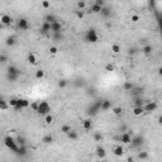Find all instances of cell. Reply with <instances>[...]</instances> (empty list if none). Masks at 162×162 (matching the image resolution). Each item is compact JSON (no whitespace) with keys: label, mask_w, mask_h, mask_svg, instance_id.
Returning <instances> with one entry per match:
<instances>
[{"label":"cell","mask_w":162,"mask_h":162,"mask_svg":"<svg viewBox=\"0 0 162 162\" xmlns=\"http://www.w3.org/2000/svg\"><path fill=\"white\" fill-rule=\"evenodd\" d=\"M20 76V71L18 67H15L13 65L8 66V70H6V80L10 81V82H15Z\"/></svg>","instance_id":"cell-1"},{"label":"cell","mask_w":162,"mask_h":162,"mask_svg":"<svg viewBox=\"0 0 162 162\" xmlns=\"http://www.w3.org/2000/svg\"><path fill=\"white\" fill-rule=\"evenodd\" d=\"M4 144L9 148L10 151H13V152H16L18 148H19V144L16 143V141H15L13 137H10V135H6V137L4 138Z\"/></svg>","instance_id":"cell-2"},{"label":"cell","mask_w":162,"mask_h":162,"mask_svg":"<svg viewBox=\"0 0 162 162\" xmlns=\"http://www.w3.org/2000/svg\"><path fill=\"white\" fill-rule=\"evenodd\" d=\"M49 112H51V106H49V104L47 103V101H39V104H38V109H37V113H38L39 115H47V114H49Z\"/></svg>","instance_id":"cell-3"},{"label":"cell","mask_w":162,"mask_h":162,"mask_svg":"<svg viewBox=\"0 0 162 162\" xmlns=\"http://www.w3.org/2000/svg\"><path fill=\"white\" fill-rule=\"evenodd\" d=\"M98 39H99V37H98V33H96L95 29H89L86 32V34H85V41L86 42H89V43H96Z\"/></svg>","instance_id":"cell-4"},{"label":"cell","mask_w":162,"mask_h":162,"mask_svg":"<svg viewBox=\"0 0 162 162\" xmlns=\"http://www.w3.org/2000/svg\"><path fill=\"white\" fill-rule=\"evenodd\" d=\"M100 106H101V100H98V101L92 103V104H91V106L89 108L88 114H89V115H91V117L96 115V114L100 112Z\"/></svg>","instance_id":"cell-5"},{"label":"cell","mask_w":162,"mask_h":162,"mask_svg":"<svg viewBox=\"0 0 162 162\" xmlns=\"http://www.w3.org/2000/svg\"><path fill=\"white\" fill-rule=\"evenodd\" d=\"M131 144L133 148H139L143 144V137L142 135H134L131 139Z\"/></svg>","instance_id":"cell-6"},{"label":"cell","mask_w":162,"mask_h":162,"mask_svg":"<svg viewBox=\"0 0 162 162\" xmlns=\"http://www.w3.org/2000/svg\"><path fill=\"white\" fill-rule=\"evenodd\" d=\"M156 109H157V103H155V101H144V104H143V110L147 113L155 112Z\"/></svg>","instance_id":"cell-7"},{"label":"cell","mask_w":162,"mask_h":162,"mask_svg":"<svg viewBox=\"0 0 162 162\" xmlns=\"http://www.w3.org/2000/svg\"><path fill=\"white\" fill-rule=\"evenodd\" d=\"M28 106H29V101H28V100H25V99H18L14 109L16 112H19V110H22L23 108H28Z\"/></svg>","instance_id":"cell-8"},{"label":"cell","mask_w":162,"mask_h":162,"mask_svg":"<svg viewBox=\"0 0 162 162\" xmlns=\"http://www.w3.org/2000/svg\"><path fill=\"white\" fill-rule=\"evenodd\" d=\"M16 27H18V29L20 30H27L29 28V23H28V20L25 18H20L18 20V23H16Z\"/></svg>","instance_id":"cell-9"},{"label":"cell","mask_w":162,"mask_h":162,"mask_svg":"<svg viewBox=\"0 0 162 162\" xmlns=\"http://www.w3.org/2000/svg\"><path fill=\"white\" fill-rule=\"evenodd\" d=\"M51 32V23H48V22H44L42 23V25H41V28H39V33L41 34H48Z\"/></svg>","instance_id":"cell-10"},{"label":"cell","mask_w":162,"mask_h":162,"mask_svg":"<svg viewBox=\"0 0 162 162\" xmlns=\"http://www.w3.org/2000/svg\"><path fill=\"white\" fill-rule=\"evenodd\" d=\"M131 139H132V134H129L128 132H123L120 135V142L124 143V144H129L131 143Z\"/></svg>","instance_id":"cell-11"},{"label":"cell","mask_w":162,"mask_h":162,"mask_svg":"<svg viewBox=\"0 0 162 162\" xmlns=\"http://www.w3.org/2000/svg\"><path fill=\"white\" fill-rule=\"evenodd\" d=\"M56 32H62V23H59L58 20L51 23V33H56Z\"/></svg>","instance_id":"cell-12"},{"label":"cell","mask_w":162,"mask_h":162,"mask_svg":"<svg viewBox=\"0 0 162 162\" xmlns=\"http://www.w3.org/2000/svg\"><path fill=\"white\" fill-rule=\"evenodd\" d=\"M99 14L101 15L103 18L108 19V18H110V16H112V9H110L109 6H105V5H104L103 8H101V10H100V13H99Z\"/></svg>","instance_id":"cell-13"},{"label":"cell","mask_w":162,"mask_h":162,"mask_svg":"<svg viewBox=\"0 0 162 162\" xmlns=\"http://www.w3.org/2000/svg\"><path fill=\"white\" fill-rule=\"evenodd\" d=\"M12 22H13V19H12V16H10V15L4 14V15H1V16H0V23H1L3 25H9Z\"/></svg>","instance_id":"cell-14"},{"label":"cell","mask_w":162,"mask_h":162,"mask_svg":"<svg viewBox=\"0 0 162 162\" xmlns=\"http://www.w3.org/2000/svg\"><path fill=\"white\" fill-rule=\"evenodd\" d=\"M109 109H112V101L110 100H101V106H100V110L103 112H108Z\"/></svg>","instance_id":"cell-15"},{"label":"cell","mask_w":162,"mask_h":162,"mask_svg":"<svg viewBox=\"0 0 162 162\" xmlns=\"http://www.w3.org/2000/svg\"><path fill=\"white\" fill-rule=\"evenodd\" d=\"M101 8H103V6H100V5L96 4V3H94V4L90 6V10H89V12H90V13H94V14H99L100 10H101Z\"/></svg>","instance_id":"cell-16"},{"label":"cell","mask_w":162,"mask_h":162,"mask_svg":"<svg viewBox=\"0 0 162 162\" xmlns=\"http://www.w3.org/2000/svg\"><path fill=\"white\" fill-rule=\"evenodd\" d=\"M18 156H20V157H24L25 155H27V147H25V144H20L19 148H18V151L15 152Z\"/></svg>","instance_id":"cell-17"},{"label":"cell","mask_w":162,"mask_h":162,"mask_svg":"<svg viewBox=\"0 0 162 162\" xmlns=\"http://www.w3.org/2000/svg\"><path fill=\"white\" fill-rule=\"evenodd\" d=\"M82 128H84L85 131H91V128H92V122H91L90 119H85V120L82 122Z\"/></svg>","instance_id":"cell-18"},{"label":"cell","mask_w":162,"mask_h":162,"mask_svg":"<svg viewBox=\"0 0 162 162\" xmlns=\"http://www.w3.org/2000/svg\"><path fill=\"white\" fill-rule=\"evenodd\" d=\"M15 43H16V38H15L14 36L8 37V38H6V41H5V44H6L8 47H13Z\"/></svg>","instance_id":"cell-19"},{"label":"cell","mask_w":162,"mask_h":162,"mask_svg":"<svg viewBox=\"0 0 162 162\" xmlns=\"http://www.w3.org/2000/svg\"><path fill=\"white\" fill-rule=\"evenodd\" d=\"M42 142H43L44 144H51V143H53V135H52V134L44 135L43 138H42Z\"/></svg>","instance_id":"cell-20"},{"label":"cell","mask_w":162,"mask_h":162,"mask_svg":"<svg viewBox=\"0 0 162 162\" xmlns=\"http://www.w3.org/2000/svg\"><path fill=\"white\" fill-rule=\"evenodd\" d=\"M143 104H144V100L142 99V96H135L134 98V101H133L134 106H143Z\"/></svg>","instance_id":"cell-21"},{"label":"cell","mask_w":162,"mask_h":162,"mask_svg":"<svg viewBox=\"0 0 162 162\" xmlns=\"http://www.w3.org/2000/svg\"><path fill=\"white\" fill-rule=\"evenodd\" d=\"M143 113H144L143 106H134V108H133V114H134V115H142Z\"/></svg>","instance_id":"cell-22"},{"label":"cell","mask_w":162,"mask_h":162,"mask_svg":"<svg viewBox=\"0 0 162 162\" xmlns=\"http://www.w3.org/2000/svg\"><path fill=\"white\" fill-rule=\"evenodd\" d=\"M152 51H153V47H152L151 44H146V46L142 48V52H143L144 55H151Z\"/></svg>","instance_id":"cell-23"},{"label":"cell","mask_w":162,"mask_h":162,"mask_svg":"<svg viewBox=\"0 0 162 162\" xmlns=\"http://www.w3.org/2000/svg\"><path fill=\"white\" fill-rule=\"evenodd\" d=\"M56 20H58L56 16L53 14H47L44 16V22H48V23H53V22H56Z\"/></svg>","instance_id":"cell-24"},{"label":"cell","mask_w":162,"mask_h":162,"mask_svg":"<svg viewBox=\"0 0 162 162\" xmlns=\"http://www.w3.org/2000/svg\"><path fill=\"white\" fill-rule=\"evenodd\" d=\"M96 155H98L100 158H104V157H105V155H106V152H105V149H104L103 147H100V146H99V147L96 148Z\"/></svg>","instance_id":"cell-25"},{"label":"cell","mask_w":162,"mask_h":162,"mask_svg":"<svg viewBox=\"0 0 162 162\" xmlns=\"http://www.w3.org/2000/svg\"><path fill=\"white\" fill-rule=\"evenodd\" d=\"M67 137L70 138V139H72V141H76L77 138H79V134H77V132H75V131H70V132L67 133Z\"/></svg>","instance_id":"cell-26"},{"label":"cell","mask_w":162,"mask_h":162,"mask_svg":"<svg viewBox=\"0 0 162 162\" xmlns=\"http://www.w3.org/2000/svg\"><path fill=\"white\" fill-rule=\"evenodd\" d=\"M52 37L55 41H62L63 39V34L62 32H56V33H52Z\"/></svg>","instance_id":"cell-27"},{"label":"cell","mask_w":162,"mask_h":162,"mask_svg":"<svg viewBox=\"0 0 162 162\" xmlns=\"http://www.w3.org/2000/svg\"><path fill=\"white\" fill-rule=\"evenodd\" d=\"M124 153V148L122 147V146H117V147L114 148V155L115 156H122Z\"/></svg>","instance_id":"cell-28"},{"label":"cell","mask_w":162,"mask_h":162,"mask_svg":"<svg viewBox=\"0 0 162 162\" xmlns=\"http://www.w3.org/2000/svg\"><path fill=\"white\" fill-rule=\"evenodd\" d=\"M133 88H134V85H133L132 82H129V81H125V82L123 84V89H124L125 91H131Z\"/></svg>","instance_id":"cell-29"},{"label":"cell","mask_w":162,"mask_h":162,"mask_svg":"<svg viewBox=\"0 0 162 162\" xmlns=\"http://www.w3.org/2000/svg\"><path fill=\"white\" fill-rule=\"evenodd\" d=\"M71 129H72V128H71V127H70L69 124H63V125L61 127V132H62V133H65V134H67V133L70 132Z\"/></svg>","instance_id":"cell-30"},{"label":"cell","mask_w":162,"mask_h":162,"mask_svg":"<svg viewBox=\"0 0 162 162\" xmlns=\"http://www.w3.org/2000/svg\"><path fill=\"white\" fill-rule=\"evenodd\" d=\"M94 139H95L96 142L103 141V134H101L100 132H95V133H94Z\"/></svg>","instance_id":"cell-31"},{"label":"cell","mask_w":162,"mask_h":162,"mask_svg":"<svg viewBox=\"0 0 162 162\" xmlns=\"http://www.w3.org/2000/svg\"><path fill=\"white\" fill-rule=\"evenodd\" d=\"M28 61H29V63H32V65L37 63V58H36V56H34L33 53H29V55H28Z\"/></svg>","instance_id":"cell-32"},{"label":"cell","mask_w":162,"mask_h":162,"mask_svg":"<svg viewBox=\"0 0 162 162\" xmlns=\"http://www.w3.org/2000/svg\"><path fill=\"white\" fill-rule=\"evenodd\" d=\"M138 158H139V160H147L148 153L147 152H139V153H138Z\"/></svg>","instance_id":"cell-33"},{"label":"cell","mask_w":162,"mask_h":162,"mask_svg":"<svg viewBox=\"0 0 162 162\" xmlns=\"http://www.w3.org/2000/svg\"><path fill=\"white\" fill-rule=\"evenodd\" d=\"M112 51H113L114 53H119V52H120V46H119V44H113V46H112Z\"/></svg>","instance_id":"cell-34"},{"label":"cell","mask_w":162,"mask_h":162,"mask_svg":"<svg viewBox=\"0 0 162 162\" xmlns=\"http://www.w3.org/2000/svg\"><path fill=\"white\" fill-rule=\"evenodd\" d=\"M66 86H67V81H66V80H63V79H62V80H59V81H58V88L63 89V88H66Z\"/></svg>","instance_id":"cell-35"},{"label":"cell","mask_w":162,"mask_h":162,"mask_svg":"<svg viewBox=\"0 0 162 162\" xmlns=\"http://www.w3.org/2000/svg\"><path fill=\"white\" fill-rule=\"evenodd\" d=\"M0 108L1 109H8V104H6V101H4L3 98H0Z\"/></svg>","instance_id":"cell-36"},{"label":"cell","mask_w":162,"mask_h":162,"mask_svg":"<svg viewBox=\"0 0 162 162\" xmlns=\"http://www.w3.org/2000/svg\"><path fill=\"white\" fill-rule=\"evenodd\" d=\"M43 76H44V71H43V70H38V71L36 72V77H37V79H42Z\"/></svg>","instance_id":"cell-37"},{"label":"cell","mask_w":162,"mask_h":162,"mask_svg":"<svg viewBox=\"0 0 162 162\" xmlns=\"http://www.w3.org/2000/svg\"><path fill=\"white\" fill-rule=\"evenodd\" d=\"M52 122H53V117H52L51 114H47V115H46V123H47V124H51Z\"/></svg>","instance_id":"cell-38"},{"label":"cell","mask_w":162,"mask_h":162,"mask_svg":"<svg viewBox=\"0 0 162 162\" xmlns=\"http://www.w3.org/2000/svg\"><path fill=\"white\" fill-rule=\"evenodd\" d=\"M6 61H8V56L4 55V53H1L0 55V63H5Z\"/></svg>","instance_id":"cell-39"},{"label":"cell","mask_w":162,"mask_h":162,"mask_svg":"<svg viewBox=\"0 0 162 162\" xmlns=\"http://www.w3.org/2000/svg\"><path fill=\"white\" fill-rule=\"evenodd\" d=\"M122 112H123V110H122V108H113V113H114V114H115V115H120V114H122Z\"/></svg>","instance_id":"cell-40"},{"label":"cell","mask_w":162,"mask_h":162,"mask_svg":"<svg viewBox=\"0 0 162 162\" xmlns=\"http://www.w3.org/2000/svg\"><path fill=\"white\" fill-rule=\"evenodd\" d=\"M105 70H106L108 72H112V71H114V66H113L112 63H108V65L105 66Z\"/></svg>","instance_id":"cell-41"},{"label":"cell","mask_w":162,"mask_h":162,"mask_svg":"<svg viewBox=\"0 0 162 162\" xmlns=\"http://www.w3.org/2000/svg\"><path fill=\"white\" fill-rule=\"evenodd\" d=\"M16 143L20 146V144H25V139L23 138V137H18L16 138Z\"/></svg>","instance_id":"cell-42"},{"label":"cell","mask_w":162,"mask_h":162,"mask_svg":"<svg viewBox=\"0 0 162 162\" xmlns=\"http://www.w3.org/2000/svg\"><path fill=\"white\" fill-rule=\"evenodd\" d=\"M77 8H79L80 10H82V9L85 8V1H84V0H81V1H79V3H77Z\"/></svg>","instance_id":"cell-43"},{"label":"cell","mask_w":162,"mask_h":162,"mask_svg":"<svg viewBox=\"0 0 162 162\" xmlns=\"http://www.w3.org/2000/svg\"><path fill=\"white\" fill-rule=\"evenodd\" d=\"M42 6H43L44 9H48V8L51 6V4H49L48 0H43V1H42Z\"/></svg>","instance_id":"cell-44"},{"label":"cell","mask_w":162,"mask_h":162,"mask_svg":"<svg viewBox=\"0 0 162 162\" xmlns=\"http://www.w3.org/2000/svg\"><path fill=\"white\" fill-rule=\"evenodd\" d=\"M38 104H39V101H34V103L30 104V108H32L34 112H37V109H38Z\"/></svg>","instance_id":"cell-45"},{"label":"cell","mask_w":162,"mask_h":162,"mask_svg":"<svg viewBox=\"0 0 162 162\" xmlns=\"http://www.w3.org/2000/svg\"><path fill=\"white\" fill-rule=\"evenodd\" d=\"M49 52H51L52 55H56V53L58 52V48H57V47H51V48H49Z\"/></svg>","instance_id":"cell-46"},{"label":"cell","mask_w":162,"mask_h":162,"mask_svg":"<svg viewBox=\"0 0 162 162\" xmlns=\"http://www.w3.org/2000/svg\"><path fill=\"white\" fill-rule=\"evenodd\" d=\"M76 16H77V18H80V19H81V18H84V12L79 9V10L76 12Z\"/></svg>","instance_id":"cell-47"},{"label":"cell","mask_w":162,"mask_h":162,"mask_svg":"<svg viewBox=\"0 0 162 162\" xmlns=\"http://www.w3.org/2000/svg\"><path fill=\"white\" fill-rule=\"evenodd\" d=\"M16 101H18V99H10L9 104H10L12 106H15V105H16Z\"/></svg>","instance_id":"cell-48"},{"label":"cell","mask_w":162,"mask_h":162,"mask_svg":"<svg viewBox=\"0 0 162 162\" xmlns=\"http://www.w3.org/2000/svg\"><path fill=\"white\" fill-rule=\"evenodd\" d=\"M95 3L99 4L100 6H104V5H105V1H104V0H95Z\"/></svg>","instance_id":"cell-49"},{"label":"cell","mask_w":162,"mask_h":162,"mask_svg":"<svg viewBox=\"0 0 162 162\" xmlns=\"http://www.w3.org/2000/svg\"><path fill=\"white\" fill-rule=\"evenodd\" d=\"M138 20H139V16H138V15H133L132 16V22L135 23V22H138Z\"/></svg>","instance_id":"cell-50"},{"label":"cell","mask_w":162,"mask_h":162,"mask_svg":"<svg viewBox=\"0 0 162 162\" xmlns=\"http://www.w3.org/2000/svg\"><path fill=\"white\" fill-rule=\"evenodd\" d=\"M120 129H122V131H123V132H125V129H127V127H125V125H123V127H122V128H120Z\"/></svg>","instance_id":"cell-51"},{"label":"cell","mask_w":162,"mask_h":162,"mask_svg":"<svg viewBox=\"0 0 162 162\" xmlns=\"http://www.w3.org/2000/svg\"><path fill=\"white\" fill-rule=\"evenodd\" d=\"M0 28H1V23H0Z\"/></svg>","instance_id":"cell-52"}]
</instances>
